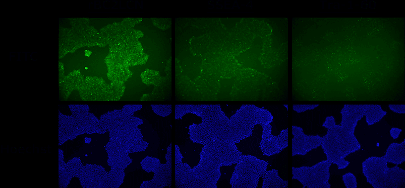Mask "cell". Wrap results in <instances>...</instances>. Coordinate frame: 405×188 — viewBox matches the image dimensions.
<instances>
[{
  "label": "cell",
  "mask_w": 405,
  "mask_h": 188,
  "mask_svg": "<svg viewBox=\"0 0 405 188\" xmlns=\"http://www.w3.org/2000/svg\"><path fill=\"white\" fill-rule=\"evenodd\" d=\"M268 162L248 155H242L230 180L232 188H255L259 177L266 172Z\"/></svg>",
  "instance_id": "1"
},
{
  "label": "cell",
  "mask_w": 405,
  "mask_h": 188,
  "mask_svg": "<svg viewBox=\"0 0 405 188\" xmlns=\"http://www.w3.org/2000/svg\"><path fill=\"white\" fill-rule=\"evenodd\" d=\"M288 181L282 179L275 169L266 171L263 175L262 188L287 187Z\"/></svg>",
  "instance_id": "3"
},
{
  "label": "cell",
  "mask_w": 405,
  "mask_h": 188,
  "mask_svg": "<svg viewBox=\"0 0 405 188\" xmlns=\"http://www.w3.org/2000/svg\"><path fill=\"white\" fill-rule=\"evenodd\" d=\"M91 52L89 50H85V56L87 57H89L91 54Z\"/></svg>",
  "instance_id": "4"
},
{
  "label": "cell",
  "mask_w": 405,
  "mask_h": 188,
  "mask_svg": "<svg viewBox=\"0 0 405 188\" xmlns=\"http://www.w3.org/2000/svg\"><path fill=\"white\" fill-rule=\"evenodd\" d=\"M260 147L264 155L270 156L279 153L288 146V129L282 130L278 136L271 134L270 123L263 125Z\"/></svg>",
  "instance_id": "2"
}]
</instances>
